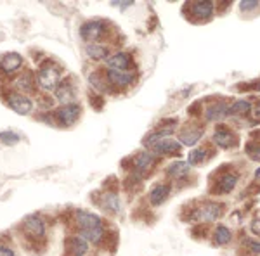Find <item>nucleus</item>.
Instances as JSON below:
<instances>
[{
  "instance_id": "obj_1",
  "label": "nucleus",
  "mask_w": 260,
  "mask_h": 256,
  "mask_svg": "<svg viewBox=\"0 0 260 256\" xmlns=\"http://www.w3.org/2000/svg\"><path fill=\"white\" fill-rule=\"evenodd\" d=\"M35 80H37V85L44 92H56L59 83L62 82L59 66H56L54 62H44L40 66V69L37 71Z\"/></svg>"
},
{
  "instance_id": "obj_2",
  "label": "nucleus",
  "mask_w": 260,
  "mask_h": 256,
  "mask_svg": "<svg viewBox=\"0 0 260 256\" xmlns=\"http://www.w3.org/2000/svg\"><path fill=\"white\" fill-rule=\"evenodd\" d=\"M23 230L26 239H30L33 242L44 241L45 236H47V227H45L44 218L40 215H30L23 220Z\"/></svg>"
},
{
  "instance_id": "obj_3",
  "label": "nucleus",
  "mask_w": 260,
  "mask_h": 256,
  "mask_svg": "<svg viewBox=\"0 0 260 256\" xmlns=\"http://www.w3.org/2000/svg\"><path fill=\"white\" fill-rule=\"evenodd\" d=\"M106 30H108V24L104 23V21H101V19L87 21L80 28V36L87 44H99V40L106 35Z\"/></svg>"
},
{
  "instance_id": "obj_4",
  "label": "nucleus",
  "mask_w": 260,
  "mask_h": 256,
  "mask_svg": "<svg viewBox=\"0 0 260 256\" xmlns=\"http://www.w3.org/2000/svg\"><path fill=\"white\" fill-rule=\"evenodd\" d=\"M80 115H82V106L77 102H71V104H64V106L57 109L54 118H56V121H59V125H62V127H71V125L77 123Z\"/></svg>"
},
{
  "instance_id": "obj_5",
  "label": "nucleus",
  "mask_w": 260,
  "mask_h": 256,
  "mask_svg": "<svg viewBox=\"0 0 260 256\" xmlns=\"http://www.w3.org/2000/svg\"><path fill=\"white\" fill-rule=\"evenodd\" d=\"M24 66L23 56L18 52H7L6 56H2L0 59V73L4 77H14L16 73H19Z\"/></svg>"
},
{
  "instance_id": "obj_6",
  "label": "nucleus",
  "mask_w": 260,
  "mask_h": 256,
  "mask_svg": "<svg viewBox=\"0 0 260 256\" xmlns=\"http://www.w3.org/2000/svg\"><path fill=\"white\" fill-rule=\"evenodd\" d=\"M6 102L12 111L21 116H26L33 111V102L28 95H21L18 92H9L6 97Z\"/></svg>"
},
{
  "instance_id": "obj_7",
  "label": "nucleus",
  "mask_w": 260,
  "mask_h": 256,
  "mask_svg": "<svg viewBox=\"0 0 260 256\" xmlns=\"http://www.w3.org/2000/svg\"><path fill=\"white\" fill-rule=\"evenodd\" d=\"M37 87V80L33 77L31 71H24L21 73L19 77L14 78L12 82V92H18L21 95H26V94H33Z\"/></svg>"
},
{
  "instance_id": "obj_8",
  "label": "nucleus",
  "mask_w": 260,
  "mask_h": 256,
  "mask_svg": "<svg viewBox=\"0 0 260 256\" xmlns=\"http://www.w3.org/2000/svg\"><path fill=\"white\" fill-rule=\"evenodd\" d=\"M75 222H77V227H78V230H80V232L104 227L101 216L94 215V213H90V211H83V209H82V211H77V215H75Z\"/></svg>"
},
{
  "instance_id": "obj_9",
  "label": "nucleus",
  "mask_w": 260,
  "mask_h": 256,
  "mask_svg": "<svg viewBox=\"0 0 260 256\" xmlns=\"http://www.w3.org/2000/svg\"><path fill=\"white\" fill-rule=\"evenodd\" d=\"M106 80L110 82V85L118 87V89H123V87H128L134 83L136 80V71L128 69V71H106Z\"/></svg>"
},
{
  "instance_id": "obj_10",
  "label": "nucleus",
  "mask_w": 260,
  "mask_h": 256,
  "mask_svg": "<svg viewBox=\"0 0 260 256\" xmlns=\"http://www.w3.org/2000/svg\"><path fill=\"white\" fill-rule=\"evenodd\" d=\"M222 215V204L217 203H205L194 211L196 220L201 222H215Z\"/></svg>"
},
{
  "instance_id": "obj_11",
  "label": "nucleus",
  "mask_w": 260,
  "mask_h": 256,
  "mask_svg": "<svg viewBox=\"0 0 260 256\" xmlns=\"http://www.w3.org/2000/svg\"><path fill=\"white\" fill-rule=\"evenodd\" d=\"M213 142L222 149H229L236 144V135L225 125H219L213 132Z\"/></svg>"
},
{
  "instance_id": "obj_12",
  "label": "nucleus",
  "mask_w": 260,
  "mask_h": 256,
  "mask_svg": "<svg viewBox=\"0 0 260 256\" xmlns=\"http://www.w3.org/2000/svg\"><path fill=\"white\" fill-rule=\"evenodd\" d=\"M99 206L104 209L106 213H111V215H116V213L121 211V201L120 196L116 192H103L99 199Z\"/></svg>"
},
{
  "instance_id": "obj_13",
  "label": "nucleus",
  "mask_w": 260,
  "mask_h": 256,
  "mask_svg": "<svg viewBox=\"0 0 260 256\" xmlns=\"http://www.w3.org/2000/svg\"><path fill=\"white\" fill-rule=\"evenodd\" d=\"M132 66V57L127 52H116L106 59V68L111 71H128Z\"/></svg>"
},
{
  "instance_id": "obj_14",
  "label": "nucleus",
  "mask_w": 260,
  "mask_h": 256,
  "mask_svg": "<svg viewBox=\"0 0 260 256\" xmlns=\"http://www.w3.org/2000/svg\"><path fill=\"white\" fill-rule=\"evenodd\" d=\"M89 251V242L82 236H73L66 241V254L68 256H85Z\"/></svg>"
},
{
  "instance_id": "obj_15",
  "label": "nucleus",
  "mask_w": 260,
  "mask_h": 256,
  "mask_svg": "<svg viewBox=\"0 0 260 256\" xmlns=\"http://www.w3.org/2000/svg\"><path fill=\"white\" fill-rule=\"evenodd\" d=\"M170 196V186L167 184H156L149 192V203L153 206H160L167 201V197Z\"/></svg>"
},
{
  "instance_id": "obj_16",
  "label": "nucleus",
  "mask_w": 260,
  "mask_h": 256,
  "mask_svg": "<svg viewBox=\"0 0 260 256\" xmlns=\"http://www.w3.org/2000/svg\"><path fill=\"white\" fill-rule=\"evenodd\" d=\"M54 95H56V99L59 100L62 106H64V104H71L75 99V89L70 82L62 80V82L59 83V87L56 89V92H54Z\"/></svg>"
},
{
  "instance_id": "obj_17",
  "label": "nucleus",
  "mask_w": 260,
  "mask_h": 256,
  "mask_svg": "<svg viewBox=\"0 0 260 256\" xmlns=\"http://www.w3.org/2000/svg\"><path fill=\"white\" fill-rule=\"evenodd\" d=\"M179 149H180V144L177 140L165 138V140L154 144L153 148H151V153H153L154 156H163V154H172V153H175V151H179Z\"/></svg>"
},
{
  "instance_id": "obj_18",
  "label": "nucleus",
  "mask_w": 260,
  "mask_h": 256,
  "mask_svg": "<svg viewBox=\"0 0 260 256\" xmlns=\"http://www.w3.org/2000/svg\"><path fill=\"white\" fill-rule=\"evenodd\" d=\"M174 130H175L174 125H170V127H163L160 130H156L154 133H151V135L146 137L142 144H144L146 148L151 149L154 144H158V142H161V140H165V138H169V135H172V133H174Z\"/></svg>"
},
{
  "instance_id": "obj_19",
  "label": "nucleus",
  "mask_w": 260,
  "mask_h": 256,
  "mask_svg": "<svg viewBox=\"0 0 260 256\" xmlns=\"http://www.w3.org/2000/svg\"><path fill=\"white\" fill-rule=\"evenodd\" d=\"M154 163V154L148 153V151H144V153H141L139 156L134 159V170L137 171V173H146V171L149 170L151 166H153Z\"/></svg>"
},
{
  "instance_id": "obj_20",
  "label": "nucleus",
  "mask_w": 260,
  "mask_h": 256,
  "mask_svg": "<svg viewBox=\"0 0 260 256\" xmlns=\"http://www.w3.org/2000/svg\"><path fill=\"white\" fill-rule=\"evenodd\" d=\"M229 109L231 106H228L225 102H219V104H215V106L208 107L207 111H205V116H207L208 121H220L229 115Z\"/></svg>"
},
{
  "instance_id": "obj_21",
  "label": "nucleus",
  "mask_w": 260,
  "mask_h": 256,
  "mask_svg": "<svg viewBox=\"0 0 260 256\" xmlns=\"http://www.w3.org/2000/svg\"><path fill=\"white\" fill-rule=\"evenodd\" d=\"M85 54H87V57L92 61H101V59H108L110 49L103 44H87L85 45Z\"/></svg>"
},
{
  "instance_id": "obj_22",
  "label": "nucleus",
  "mask_w": 260,
  "mask_h": 256,
  "mask_svg": "<svg viewBox=\"0 0 260 256\" xmlns=\"http://www.w3.org/2000/svg\"><path fill=\"white\" fill-rule=\"evenodd\" d=\"M191 14L194 16L196 19H208L213 14V4L212 2H192Z\"/></svg>"
},
{
  "instance_id": "obj_23",
  "label": "nucleus",
  "mask_w": 260,
  "mask_h": 256,
  "mask_svg": "<svg viewBox=\"0 0 260 256\" xmlns=\"http://www.w3.org/2000/svg\"><path fill=\"white\" fill-rule=\"evenodd\" d=\"M201 137H203V132H201L200 128H186V130H182L179 135L180 144H184V145H194Z\"/></svg>"
},
{
  "instance_id": "obj_24",
  "label": "nucleus",
  "mask_w": 260,
  "mask_h": 256,
  "mask_svg": "<svg viewBox=\"0 0 260 256\" xmlns=\"http://www.w3.org/2000/svg\"><path fill=\"white\" fill-rule=\"evenodd\" d=\"M231 241H233V232H231L229 227H225V225L217 227L215 232H213V242H215L217 246H225V244H229Z\"/></svg>"
},
{
  "instance_id": "obj_25",
  "label": "nucleus",
  "mask_w": 260,
  "mask_h": 256,
  "mask_svg": "<svg viewBox=\"0 0 260 256\" xmlns=\"http://www.w3.org/2000/svg\"><path fill=\"white\" fill-rule=\"evenodd\" d=\"M191 165L189 163H184V161H177V163H172V165L167 168V173L172 178H182L189 173Z\"/></svg>"
},
{
  "instance_id": "obj_26",
  "label": "nucleus",
  "mask_w": 260,
  "mask_h": 256,
  "mask_svg": "<svg viewBox=\"0 0 260 256\" xmlns=\"http://www.w3.org/2000/svg\"><path fill=\"white\" fill-rule=\"evenodd\" d=\"M238 184V175L236 173H228L220 178L219 186H217V191L215 192H222V194H228V192L233 191Z\"/></svg>"
},
{
  "instance_id": "obj_27",
  "label": "nucleus",
  "mask_w": 260,
  "mask_h": 256,
  "mask_svg": "<svg viewBox=\"0 0 260 256\" xmlns=\"http://www.w3.org/2000/svg\"><path fill=\"white\" fill-rule=\"evenodd\" d=\"M21 140V135L18 132H12V130H4L0 132V142L4 145H16Z\"/></svg>"
},
{
  "instance_id": "obj_28",
  "label": "nucleus",
  "mask_w": 260,
  "mask_h": 256,
  "mask_svg": "<svg viewBox=\"0 0 260 256\" xmlns=\"http://www.w3.org/2000/svg\"><path fill=\"white\" fill-rule=\"evenodd\" d=\"M89 82H90V85L99 92H108V89H110V82L106 80V77L99 78V75H90Z\"/></svg>"
},
{
  "instance_id": "obj_29",
  "label": "nucleus",
  "mask_w": 260,
  "mask_h": 256,
  "mask_svg": "<svg viewBox=\"0 0 260 256\" xmlns=\"http://www.w3.org/2000/svg\"><path fill=\"white\" fill-rule=\"evenodd\" d=\"M207 158V149L200 148V149H192L189 153V156H187V163L192 166V165H200V163H203V159Z\"/></svg>"
},
{
  "instance_id": "obj_30",
  "label": "nucleus",
  "mask_w": 260,
  "mask_h": 256,
  "mask_svg": "<svg viewBox=\"0 0 260 256\" xmlns=\"http://www.w3.org/2000/svg\"><path fill=\"white\" fill-rule=\"evenodd\" d=\"M248 111H250V102L241 99V100H236V102L231 106L229 115H245V113H248Z\"/></svg>"
},
{
  "instance_id": "obj_31",
  "label": "nucleus",
  "mask_w": 260,
  "mask_h": 256,
  "mask_svg": "<svg viewBox=\"0 0 260 256\" xmlns=\"http://www.w3.org/2000/svg\"><path fill=\"white\" fill-rule=\"evenodd\" d=\"M245 151H246V154L253 159V161L260 163V144H257V142H248Z\"/></svg>"
},
{
  "instance_id": "obj_32",
  "label": "nucleus",
  "mask_w": 260,
  "mask_h": 256,
  "mask_svg": "<svg viewBox=\"0 0 260 256\" xmlns=\"http://www.w3.org/2000/svg\"><path fill=\"white\" fill-rule=\"evenodd\" d=\"M245 247H248V249L253 253L255 256L260 254V241H253V239H245Z\"/></svg>"
},
{
  "instance_id": "obj_33",
  "label": "nucleus",
  "mask_w": 260,
  "mask_h": 256,
  "mask_svg": "<svg viewBox=\"0 0 260 256\" xmlns=\"http://www.w3.org/2000/svg\"><path fill=\"white\" fill-rule=\"evenodd\" d=\"M250 230H251V234H253V236L260 237V215H257V216L253 218V220H251Z\"/></svg>"
},
{
  "instance_id": "obj_34",
  "label": "nucleus",
  "mask_w": 260,
  "mask_h": 256,
  "mask_svg": "<svg viewBox=\"0 0 260 256\" xmlns=\"http://www.w3.org/2000/svg\"><path fill=\"white\" fill-rule=\"evenodd\" d=\"M0 256H16V251L9 244H0Z\"/></svg>"
},
{
  "instance_id": "obj_35",
  "label": "nucleus",
  "mask_w": 260,
  "mask_h": 256,
  "mask_svg": "<svg viewBox=\"0 0 260 256\" xmlns=\"http://www.w3.org/2000/svg\"><path fill=\"white\" fill-rule=\"evenodd\" d=\"M260 6L258 2H251V0H248V2H240V7L243 11H246V9H257V7Z\"/></svg>"
},
{
  "instance_id": "obj_36",
  "label": "nucleus",
  "mask_w": 260,
  "mask_h": 256,
  "mask_svg": "<svg viewBox=\"0 0 260 256\" xmlns=\"http://www.w3.org/2000/svg\"><path fill=\"white\" fill-rule=\"evenodd\" d=\"M113 6H118L120 9H125V7L132 6V2H113Z\"/></svg>"
},
{
  "instance_id": "obj_37",
  "label": "nucleus",
  "mask_w": 260,
  "mask_h": 256,
  "mask_svg": "<svg viewBox=\"0 0 260 256\" xmlns=\"http://www.w3.org/2000/svg\"><path fill=\"white\" fill-rule=\"evenodd\" d=\"M253 115H255V118H258L260 120V100L257 104H255V107H253Z\"/></svg>"
},
{
  "instance_id": "obj_38",
  "label": "nucleus",
  "mask_w": 260,
  "mask_h": 256,
  "mask_svg": "<svg viewBox=\"0 0 260 256\" xmlns=\"http://www.w3.org/2000/svg\"><path fill=\"white\" fill-rule=\"evenodd\" d=\"M255 177H257V178L260 180V168H258V170H257V171H255Z\"/></svg>"
}]
</instances>
